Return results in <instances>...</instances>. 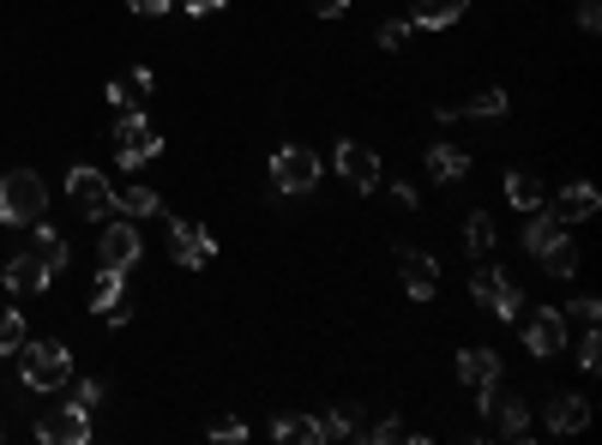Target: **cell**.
Returning <instances> with one entry per match:
<instances>
[{"label": "cell", "instance_id": "obj_12", "mask_svg": "<svg viewBox=\"0 0 602 445\" xmlns=\"http://www.w3.org/2000/svg\"><path fill=\"white\" fill-rule=\"evenodd\" d=\"M0 277H7V289H12V295H19V301L43 295V289L55 283V271H48V265L36 259L31 247H24V253H12V259H7V271H0Z\"/></svg>", "mask_w": 602, "mask_h": 445}, {"label": "cell", "instance_id": "obj_39", "mask_svg": "<svg viewBox=\"0 0 602 445\" xmlns=\"http://www.w3.org/2000/svg\"><path fill=\"white\" fill-rule=\"evenodd\" d=\"M223 7H229V0H187L193 19H205V12H223Z\"/></svg>", "mask_w": 602, "mask_h": 445}, {"label": "cell", "instance_id": "obj_28", "mask_svg": "<svg viewBox=\"0 0 602 445\" xmlns=\"http://www.w3.org/2000/svg\"><path fill=\"white\" fill-rule=\"evenodd\" d=\"M120 283H127V271H108V265H103V271H96V283H91V307L108 313L120 301Z\"/></svg>", "mask_w": 602, "mask_h": 445}, {"label": "cell", "instance_id": "obj_10", "mask_svg": "<svg viewBox=\"0 0 602 445\" xmlns=\"http://www.w3.org/2000/svg\"><path fill=\"white\" fill-rule=\"evenodd\" d=\"M397 277H404V295L409 301H433V289H440V259L421 247H404L397 253Z\"/></svg>", "mask_w": 602, "mask_h": 445}, {"label": "cell", "instance_id": "obj_27", "mask_svg": "<svg viewBox=\"0 0 602 445\" xmlns=\"http://www.w3.org/2000/svg\"><path fill=\"white\" fill-rule=\"evenodd\" d=\"M458 115H476V120H500V115H506V91H500V84H488V91H476V96H470L464 108H458Z\"/></svg>", "mask_w": 602, "mask_h": 445}, {"label": "cell", "instance_id": "obj_31", "mask_svg": "<svg viewBox=\"0 0 602 445\" xmlns=\"http://www.w3.org/2000/svg\"><path fill=\"white\" fill-rule=\"evenodd\" d=\"M404 36H409V19H385L380 24V48H404Z\"/></svg>", "mask_w": 602, "mask_h": 445}, {"label": "cell", "instance_id": "obj_35", "mask_svg": "<svg viewBox=\"0 0 602 445\" xmlns=\"http://www.w3.org/2000/svg\"><path fill=\"white\" fill-rule=\"evenodd\" d=\"M127 7H132V12H144V19H163V12L175 7V0H127Z\"/></svg>", "mask_w": 602, "mask_h": 445}, {"label": "cell", "instance_id": "obj_14", "mask_svg": "<svg viewBox=\"0 0 602 445\" xmlns=\"http://www.w3.org/2000/svg\"><path fill=\"white\" fill-rule=\"evenodd\" d=\"M337 168H344V180H349L356 192H373V187H380V156H373L368 144H356V139L337 144Z\"/></svg>", "mask_w": 602, "mask_h": 445}, {"label": "cell", "instance_id": "obj_15", "mask_svg": "<svg viewBox=\"0 0 602 445\" xmlns=\"http://www.w3.org/2000/svg\"><path fill=\"white\" fill-rule=\"evenodd\" d=\"M458 379H464L470 391H488V385L500 379V355H494V349H464V355H458Z\"/></svg>", "mask_w": 602, "mask_h": 445}, {"label": "cell", "instance_id": "obj_17", "mask_svg": "<svg viewBox=\"0 0 602 445\" xmlns=\"http://www.w3.org/2000/svg\"><path fill=\"white\" fill-rule=\"evenodd\" d=\"M470 12V0H416L409 7V24H421V31H445V24H458Z\"/></svg>", "mask_w": 602, "mask_h": 445}, {"label": "cell", "instance_id": "obj_34", "mask_svg": "<svg viewBox=\"0 0 602 445\" xmlns=\"http://www.w3.org/2000/svg\"><path fill=\"white\" fill-rule=\"evenodd\" d=\"M597 24H602V7H597V0H584V7H578V31H597Z\"/></svg>", "mask_w": 602, "mask_h": 445}, {"label": "cell", "instance_id": "obj_13", "mask_svg": "<svg viewBox=\"0 0 602 445\" xmlns=\"http://www.w3.org/2000/svg\"><path fill=\"white\" fill-rule=\"evenodd\" d=\"M217 253V241L205 235L199 223H169V259L175 265H187V271H199L205 259Z\"/></svg>", "mask_w": 602, "mask_h": 445}, {"label": "cell", "instance_id": "obj_23", "mask_svg": "<svg viewBox=\"0 0 602 445\" xmlns=\"http://www.w3.org/2000/svg\"><path fill=\"white\" fill-rule=\"evenodd\" d=\"M506 204H512V211H536V204H542V180L512 168V175H506Z\"/></svg>", "mask_w": 602, "mask_h": 445}, {"label": "cell", "instance_id": "obj_7", "mask_svg": "<svg viewBox=\"0 0 602 445\" xmlns=\"http://www.w3.org/2000/svg\"><path fill=\"white\" fill-rule=\"evenodd\" d=\"M470 295L482 301V307L494 313V319H518V307H524V295H518V283L506 271H494V265H482L476 277H470Z\"/></svg>", "mask_w": 602, "mask_h": 445}, {"label": "cell", "instance_id": "obj_3", "mask_svg": "<svg viewBox=\"0 0 602 445\" xmlns=\"http://www.w3.org/2000/svg\"><path fill=\"white\" fill-rule=\"evenodd\" d=\"M115 151H120V168H139V163H151V156H163V132H157L139 108H120Z\"/></svg>", "mask_w": 602, "mask_h": 445}, {"label": "cell", "instance_id": "obj_32", "mask_svg": "<svg viewBox=\"0 0 602 445\" xmlns=\"http://www.w3.org/2000/svg\"><path fill=\"white\" fill-rule=\"evenodd\" d=\"M301 7H308L313 19H344V12H349V0H301Z\"/></svg>", "mask_w": 602, "mask_h": 445}, {"label": "cell", "instance_id": "obj_30", "mask_svg": "<svg viewBox=\"0 0 602 445\" xmlns=\"http://www.w3.org/2000/svg\"><path fill=\"white\" fill-rule=\"evenodd\" d=\"M24 343V319L19 307H0V349H19Z\"/></svg>", "mask_w": 602, "mask_h": 445}, {"label": "cell", "instance_id": "obj_19", "mask_svg": "<svg viewBox=\"0 0 602 445\" xmlns=\"http://www.w3.org/2000/svg\"><path fill=\"white\" fill-rule=\"evenodd\" d=\"M271 440H289V445H320V440H325V421H320V415H277V421H271Z\"/></svg>", "mask_w": 602, "mask_h": 445}, {"label": "cell", "instance_id": "obj_40", "mask_svg": "<svg viewBox=\"0 0 602 445\" xmlns=\"http://www.w3.org/2000/svg\"><path fill=\"white\" fill-rule=\"evenodd\" d=\"M0 433H7V428H0Z\"/></svg>", "mask_w": 602, "mask_h": 445}, {"label": "cell", "instance_id": "obj_20", "mask_svg": "<svg viewBox=\"0 0 602 445\" xmlns=\"http://www.w3.org/2000/svg\"><path fill=\"white\" fill-rule=\"evenodd\" d=\"M31 229H36V235H31V253H36V259H43L48 271L60 277V265H67V235H60V229H48L43 216H36Z\"/></svg>", "mask_w": 602, "mask_h": 445}, {"label": "cell", "instance_id": "obj_33", "mask_svg": "<svg viewBox=\"0 0 602 445\" xmlns=\"http://www.w3.org/2000/svg\"><path fill=\"white\" fill-rule=\"evenodd\" d=\"M566 313H572V319H584V325H597L602 301H597V295H578V301H572V307H566Z\"/></svg>", "mask_w": 602, "mask_h": 445}, {"label": "cell", "instance_id": "obj_24", "mask_svg": "<svg viewBox=\"0 0 602 445\" xmlns=\"http://www.w3.org/2000/svg\"><path fill=\"white\" fill-rule=\"evenodd\" d=\"M536 259H542V271H548V277H572L578 271V247H572V241H548V247H542L536 253Z\"/></svg>", "mask_w": 602, "mask_h": 445}, {"label": "cell", "instance_id": "obj_4", "mask_svg": "<svg viewBox=\"0 0 602 445\" xmlns=\"http://www.w3.org/2000/svg\"><path fill=\"white\" fill-rule=\"evenodd\" d=\"M271 187L277 192H313V187H320V156H313L308 144H277Z\"/></svg>", "mask_w": 602, "mask_h": 445}, {"label": "cell", "instance_id": "obj_21", "mask_svg": "<svg viewBox=\"0 0 602 445\" xmlns=\"http://www.w3.org/2000/svg\"><path fill=\"white\" fill-rule=\"evenodd\" d=\"M428 175L445 180V187H452V180H464L470 175V151H458V144H433V151H428Z\"/></svg>", "mask_w": 602, "mask_h": 445}, {"label": "cell", "instance_id": "obj_18", "mask_svg": "<svg viewBox=\"0 0 602 445\" xmlns=\"http://www.w3.org/2000/svg\"><path fill=\"white\" fill-rule=\"evenodd\" d=\"M597 204H602V192L590 187V180H572V187H560V223H584V216H597Z\"/></svg>", "mask_w": 602, "mask_h": 445}, {"label": "cell", "instance_id": "obj_25", "mask_svg": "<svg viewBox=\"0 0 602 445\" xmlns=\"http://www.w3.org/2000/svg\"><path fill=\"white\" fill-rule=\"evenodd\" d=\"M464 247L476 253V259H488V253H494V223H488V211H470V216H464Z\"/></svg>", "mask_w": 602, "mask_h": 445}, {"label": "cell", "instance_id": "obj_11", "mask_svg": "<svg viewBox=\"0 0 602 445\" xmlns=\"http://www.w3.org/2000/svg\"><path fill=\"white\" fill-rule=\"evenodd\" d=\"M96 259H103L108 271H132V265L144 259V241H139V229H132V223L103 229V241H96Z\"/></svg>", "mask_w": 602, "mask_h": 445}, {"label": "cell", "instance_id": "obj_22", "mask_svg": "<svg viewBox=\"0 0 602 445\" xmlns=\"http://www.w3.org/2000/svg\"><path fill=\"white\" fill-rule=\"evenodd\" d=\"M560 235H566V223H560L554 211H542V204H536V211H530V223H524V253H542L548 241H560Z\"/></svg>", "mask_w": 602, "mask_h": 445}, {"label": "cell", "instance_id": "obj_37", "mask_svg": "<svg viewBox=\"0 0 602 445\" xmlns=\"http://www.w3.org/2000/svg\"><path fill=\"white\" fill-rule=\"evenodd\" d=\"M96 397H103V385H96V379H84V385H79V391H72V403H79V409H91V403H96Z\"/></svg>", "mask_w": 602, "mask_h": 445}, {"label": "cell", "instance_id": "obj_6", "mask_svg": "<svg viewBox=\"0 0 602 445\" xmlns=\"http://www.w3.org/2000/svg\"><path fill=\"white\" fill-rule=\"evenodd\" d=\"M36 440L43 445H84L91 440V409H79V403L43 409V415H36Z\"/></svg>", "mask_w": 602, "mask_h": 445}, {"label": "cell", "instance_id": "obj_36", "mask_svg": "<svg viewBox=\"0 0 602 445\" xmlns=\"http://www.w3.org/2000/svg\"><path fill=\"white\" fill-rule=\"evenodd\" d=\"M211 440H247V428H241V421L229 415V421H217V428H211Z\"/></svg>", "mask_w": 602, "mask_h": 445}, {"label": "cell", "instance_id": "obj_26", "mask_svg": "<svg viewBox=\"0 0 602 445\" xmlns=\"http://www.w3.org/2000/svg\"><path fill=\"white\" fill-rule=\"evenodd\" d=\"M115 211H127V216H157V211H163V199H157V187H127V192H115Z\"/></svg>", "mask_w": 602, "mask_h": 445}, {"label": "cell", "instance_id": "obj_9", "mask_svg": "<svg viewBox=\"0 0 602 445\" xmlns=\"http://www.w3.org/2000/svg\"><path fill=\"white\" fill-rule=\"evenodd\" d=\"M482 397V415H488L494 421V428H500L506 433V440H524V433H530V409H524V397H512V391H500V379H494L488 385V391H476Z\"/></svg>", "mask_w": 602, "mask_h": 445}, {"label": "cell", "instance_id": "obj_5", "mask_svg": "<svg viewBox=\"0 0 602 445\" xmlns=\"http://www.w3.org/2000/svg\"><path fill=\"white\" fill-rule=\"evenodd\" d=\"M67 199H72V211L91 216V223L115 211V187H108V180L96 175L91 163H72V168H67Z\"/></svg>", "mask_w": 602, "mask_h": 445}, {"label": "cell", "instance_id": "obj_2", "mask_svg": "<svg viewBox=\"0 0 602 445\" xmlns=\"http://www.w3.org/2000/svg\"><path fill=\"white\" fill-rule=\"evenodd\" d=\"M19 379L31 385V391H60V385L72 379L67 343H55V337H43V343H19Z\"/></svg>", "mask_w": 602, "mask_h": 445}, {"label": "cell", "instance_id": "obj_8", "mask_svg": "<svg viewBox=\"0 0 602 445\" xmlns=\"http://www.w3.org/2000/svg\"><path fill=\"white\" fill-rule=\"evenodd\" d=\"M524 349L536 361H554V355H566V313L560 307H536L524 319Z\"/></svg>", "mask_w": 602, "mask_h": 445}, {"label": "cell", "instance_id": "obj_16", "mask_svg": "<svg viewBox=\"0 0 602 445\" xmlns=\"http://www.w3.org/2000/svg\"><path fill=\"white\" fill-rule=\"evenodd\" d=\"M590 428V403L578 391H560L548 403V433H584Z\"/></svg>", "mask_w": 602, "mask_h": 445}, {"label": "cell", "instance_id": "obj_1", "mask_svg": "<svg viewBox=\"0 0 602 445\" xmlns=\"http://www.w3.org/2000/svg\"><path fill=\"white\" fill-rule=\"evenodd\" d=\"M48 211V187L36 168H7L0 175V223L7 229H31Z\"/></svg>", "mask_w": 602, "mask_h": 445}, {"label": "cell", "instance_id": "obj_29", "mask_svg": "<svg viewBox=\"0 0 602 445\" xmlns=\"http://www.w3.org/2000/svg\"><path fill=\"white\" fill-rule=\"evenodd\" d=\"M572 361H578L584 373H597V367H602V337L584 331V337H578V349H572Z\"/></svg>", "mask_w": 602, "mask_h": 445}, {"label": "cell", "instance_id": "obj_38", "mask_svg": "<svg viewBox=\"0 0 602 445\" xmlns=\"http://www.w3.org/2000/svg\"><path fill=\"white\" fill-rule=\"evenodd\" d=\"M108 103H115V108H132V84L115 79V84H108Z\"/></svg>", "mask_w": 602, "mask_h": 445}]
</instances>
